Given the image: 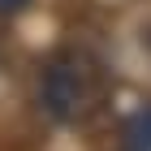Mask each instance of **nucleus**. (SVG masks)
I'll use <instances>...</instances> for the list:
<instances>
[{"label": "nucleus", "mask_w": 151, "mask_h": 151, "mask_svg": "<svg viewBox=\"0 0 151 151\" xmlns=\"http://www.w3.org/2000/svg\"><path fill=\"white\" fill-rule=\"evenodd\" d=\"M99 99H104V78H99V69H95L86 56H78V52L56 56L43 69V78H39V104H43V112L52 116V121H60V125H73L82 116H91L95 108H99Z\"/></svg>", "instance_id": "1"}, {"label": "nucleus", "mask_w": 151, "mask_h": 151, "mask_svg": "<svg viewBox=\"0 0 151 151\" xmlns=\"http://www.w3.org/2000/svg\"><path fill=\"white\" fill-rule=\"evenodd\" d=\"M125 151H151V108L129 121V129H125Z\"/></svg>", "instance_id": "2"}, {"label": "nucleus", "mask_w": 151, "mask_h": 151, "mask_svg": "<svg viewBox=\"0 0 151 151\" xmlns=\"http://www.w3.org/2000/svg\"><path fill=\"white\" fill-rule=\"evenodd\" d=\"M26 0H0V13H13V9H22Z\"/></svg>", "instance_id": "3"}]
</instances>
